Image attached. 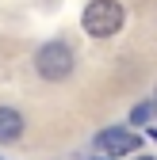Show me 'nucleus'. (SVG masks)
<instances>
[{
	"label": "nucleus",
	"instance_id": "nucleus-3",
	"mask_svg": "<svg viewBox=\"0 0 157 160\" xmlns=\"http://www.w3.org/2000/svg\"><path fill=\"white\" fill-rule=\"evenodd\" d=\"M96 149H100L104 156H130V152H138L142 149V137L138 133H130L123 126H111V130H100L96 133Z\"/></svg>",
	"mask_w": 157,
	"mask_h": 160
},
{
	"label": "nucleus",
	"instance_id": "nucleus-6",
	"mask_svg": "<svg viewBox=\"0 0 157 160\" xmlns=\"http://www.w3.org/2000/svg\"><path fill=\"white\" fill-rule=\"evenodd\" d=\"M149 141H157V130H149Z\"/></svg>",
	"mask_w": 157,
	"mask_h": 160
},
{
	"label": "nucleus",
	"instance_id": "nucleus-1",
	"mask_svg": "<svg viewBox=\"0 0 157 160\" xmlns=\"http://www.w3.org/2000/svg\"><path fill=\"white\" fill-rule=\"evenodd\" d=\"M81 23L92 38H111V34H119L123 23H127V12L119 0H92V4L84 8L81 15Z\"/></svg>",
	"mask_w": 157,
	"mask_h": 160
},
{
	"label": "nucleus",
	"instance_id": "nucleus-7",
	"mask_svg": "<svg viewBox=\"0 0 157 160\" xmlns=\"http://www.w3.org/2000/svg\"><path fill=\"white\" fill-rule=\"evenodd\" d=\"M138 160H153V156H138Z\"/></svg>",
	"mask_w": 157,
	"mask_h": 160
},
{
	"label": "nucleus",
	"instance_id": "nucleus-8",
	"mask_svg": "<svg viewBox=\"0 0 157 160\" xmlns=\"http://www.w3.org/2000/svg\"><path fill=\"white\" fill-rule=\"evenodd\" d=\"M153 107H157V95H153Z\"/></svg>",
	"mask_w": 157,
	"mask_h": 160
},
{
	"label": "nucleus",
	"instance_id": "nucleus-2",
	"mask_svg": "<svg viewBox=\"0 0 157 160\" xmlns=\"http://www.w3.org/2000/svg\"><path fill=\"white\" fill-rule=\"evenodd\" d=\"M35 69H38L42 80H65L73 72V50L65 42H46L35 53Z\"/></svg>",
	"mask_w": 157,
	"mask_h": 160
},
{
	"label": "nucleus",
	"instance_id": "nucleus-5",
	"mask_svg": "<svg viewBox=\"0 0 157 160\" xmlns=\"http://www.w3.org/2000/svg\"><path fill=\"white\" fill-rule=\"evenodd\" d=\"M153 111H157V107L142 99V103H134V111H130V122H134V126H146L149 118H153Z\"/></svg>",
	"mask_w": 157,
	"mask_h": 160
},
{
	"label": "nucleus",
	"instance_id": "nucleus-4",
	"mask_svg": "<svg viewBox=\"0 0 157 160\" xmlns=\"http://www.w3.org/2000/svg\"><path fill=\"white\" fill-rule=\"evenodd\" d=\"M23 137V114L15 107H0V141H19Z\"/></svg>",
	"mask_w": 157,
	"mask_h": 160
}]
</instances>
